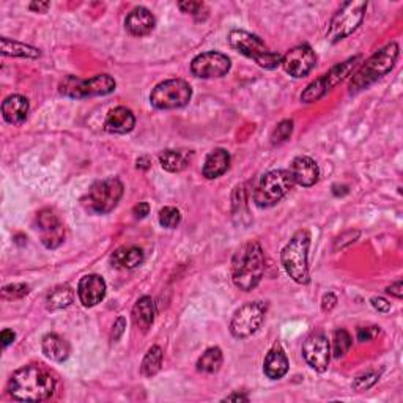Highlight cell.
I'll list each match as a JSON object with an SVG mask.
<instances>
[{
  "label": "cell",
  "instance_id": "4",
  "mask_svg": "<svg viewBox=\"0 0 403 403\" xmlns=\"http://www.w3.org/2000/svg\"><path fill=\"white\" fill-rule=\"evenodd\" d=\"M309 247L311 235L307 230H299L284 247L281 254L282 265L287 274L299 285L309 282Z\"/></svg>",
  "mask_w": 403,
  "mask_h": 403
},
{
  "label": "cell",
  "instance_id": "9",
  "mask_svg": "<svg viewBox=\"0 0 403 403\" xmlns=\"http://www.w3.org/2000/svg\"><path fill=\"white\" fill-rule=\"evenodd\" d=\"M117 82L112 76L98 75L92 79L82 80L76 76H68L60 84V93L68 98H92V97H104L115 90Z\"/></svg>",
  "mask_w": 403,
  "mask_h": 403
},
{
  "label": "cell",
  "instance_id": "20",
  "mask_svg": "<svg viewBox=\"0 0 403 403\" xmlns=\"http://www.w3.org/2000/svg\"><path fill=\"white\" fill-rule=\"evenodd\" d=\"M230 167V155L224 149H216L210 153L203 164V177L208 180L219 178Z\"/></svg>",
  "mask_w": 403,
  "mask_h": 403
},
{
  "label": "cell",
  "instance_id": "23",
  "mask_svg": "<svg viewBox=\"0 0 403 403\" xmlns=\"http://www.w3.org/2000/svg\"><path fill=\"white\" fill-rule=\"evenodd\" d=\"M41 348H43V353L46 355V358H49L50 361H55V362L67 361L71 353L70 343L65 340L63 337L57 335V334H46L45 337H43Z\"/></svg>",
  "mask_w": 403,
  "mask_h": 403
},
{
  "label": "cell",
  "instance_id": "16",
  "mask_svg": "<svg viewBox=\"0 0 403 403\" xmlns=\"http://www.w3.org/2000/svg\"><path fill=\"white\" fill-rule=\"evenodd\" d=\"M77 295L85 307L100 304L106 296V282L98 274L84 276L77 285Z\"/></svg>",
  "mask_w": 403,
  "mask_h": 403
},
{
  "label": "cell",
  "instance_id": "27",
  "mask_svg": "<svg viewBox=\"0 0 403 403\" xmlns=\"http://www.w3.org/2000/svg\"><path fill=\"white\" fill-rule=\"evenodd\" d=\"M72 299H75V291L70 289L68 285H60V287H55L54 290L49 291V295L46 298V307L49 311H58L68 307Z\"/></svg>",
  "mask_w": 403,
  "mask_h": 403
},
{
  "label": "cell",
  "instance_id": "3",
  "mask_svg": "<svg viewBox=\"0 0 403 403\" xmlns=\"http://www.w3.org/2000/svg\"><path fill=\"white\" fill-rule=\"evenodd\" d=\"M399 58V45L397 43H389L383 49L377 50L367 62L364 65L356 75L351 79L350 84V93H358L364 89H367L372 84H375L378 79L386 76L389 72L395 62Z\"/></svg>",
  "mask_w": 403,
  "mask_h": 403
},
{
  "label": "cell",
  "instance_id": "29",
  "mask_svg": "<svg viewBox=\"0 0 403 403\" xmlns=\"http://www.w3.org/2000/svg\"><path fill=\"white\" fill-rule=\"evenodd\" d=\"M2 41V54L4 55H11V57H26V58H38L41 53L36 48L27 46L24 43H18L9 38L0 40Z\"/></svg>",
  "mask_w": 403,
  "mask_h": 403
},
{
  "label": "cell",
  "instance_id": "42",
  "mask_svg": "<svg viewBox=\"0 0 403 403\" xmlns=\"http://www.w3.org/2000/svg\"><path fill=\"white\" fill-rule=\"evenodd\" d=\"M124 328H127V320L123 317L117 318V321L114 323V329H112V340L117 342L122 337V334L124 333Z\"/></svg>",
  "mask_w": 403,
  "mask_h": 403
},
{
  "label": "cell",
  "instance_id": "36",
  "mask_svg": "<svg viewBox=\"0 0 403 403\" xmlns=\"http://www.w3.org/2000/svg\"><path fill=\"white\" fill-rule=\"evenodd\" d=\"M36 221H38L40 230L50 229V227H55V225H58V224H62L60 219L57 217V215H55L54 211L50 210V208L41 210L40 213H38V216H36Z\"/></svg>",
  "mask_w": 403,
  "mask_h": 403
},
{
  "label": "cell",
  "instance_id": "41",
  "mask_svg": "<svg viewBox=\"0 0 403 403\" xmlns=\"http://www.w3.org/2000/svg\"><path fill=\"white\" fill-rule=\"evenodd\" d=\"M370 303H372V306L375 307V309L378 311V312H381V313H387L391 311V303H387L385 298H372L370 299Z\"/></svg>",
  "mask_w": 403,
  "mask_h": 403
},
{
  "label": "cell",
  "instance_id": "35",
  "mask_svg": "<svg viewBox=\"0 0 403 403\" xmlns=\"http://www.w3.org/2000/svg\"><path fill=\"white\" fill-rule=\"evenodd\" d=\"M28 295V287L26 284H13L6 285L2 290V298L9 299V301H14V299H21Z\"/></svg>",
  "mask_w": 403,
  "mask_h": 403
},
{
  "label": "cell",
  "instance_id": "47",
  "mask_svg": "<svg viewBox=\"0 0 403 403\" xmlns=\"http://www.w3.org/2000/svg\"><path fill=\"white\" fill-rule=\"evenodd\" d=\"M50 9L49 2H38V4H31V10L38 11V13H46Z\"/></svg>",
  "mask_w": 403,
  "mask_h": 403
},
{
  "label": "cell",
  "instance_id": "37",
  "mask_svg": "<svg viewBox=\"0 0 403 403\" xmlns=\"http://www.w3.org/2000/svg\"><path fill=\"white\" fill-rule=\"evenodd\" d=\"M380 380V373L378 372H367L364 375L358 377L353 381V389L355 391H367L370 387L377 383Z\"/></svg>",
  "mask_w": 403,
  "mask_h": 403
},
{
  "label": "cell",
  "instance_id": "43",
  "mask_svg": "<svg viewBox=\"0 0 403 403\" xmlns=\"http://www.w3.org/2000/svg\"><path fill=\"white\" fill-rule=\"evenodd\" d=\"M335 304H337V298L334 293H326L323 299H321V309H323L325 312H331L335 307Z\"/></svg>",
  "mask_w": 403,
  "mask_h": 403
},
{
  "label": "cell",
  "instance_id": "26",
  "mask_svg": "<svg viewBox=\"0 0 403 403\" xmlns=\"http://www.w3.org/2000/svg\"><path fill=\"white\" fill-rule=\"evenodd\" d=\"M159 163L161 167L164 171L171 172V173H177L185 171L188 163H189V156L186 151H180V150H164L159 155Z\"/></svg>",
  "mask_w": 403,
  "mask_h": 403
},
{
  "label": "cell",
  "instance_id": "25",
  "mask_svg": "<svg viewBox=\"0 0 403 403\" xmlns=\"http://www.w3.org/2000/svg\"><path fill=\"white\" fill-rule=\"evenodd\" d=\"M145 260V254L141 247L131 246V247H120L112 254L111 263L115 268L122 269H134L141 267Z\"/></svg>",
  "mask_w": 403,
  "mask_h": 403
},
{
  "label": "cell",
  "instance_id": "5",
  "mask_svg": "<svg viewBox=\"0 0 403 403\" xmlns=\"http://www.w3.org/2000/svg\"><path fill=\"white\" fill-rule=\"evenodd\" d=\"M295 185L290 171H271L260 178L254 193V202L260 208H269L279 203Z\"/></svg>",
  "mask_w": 403,
  "mask_h": 403
},
{
  "label": "cell",
  "instance_id": "22",
  "mask_svg": "<svg viewBox=\"0 0 403 403\" xmlns=\"http://www.w3.org/2000/svg\"><path fill=\"white\" fill-rule=\"evenodd\" d=\"M2 114L5 122L10 124L24 123L28 114V101L23 95H11L2 104Z\"/></svg>",
  "mask_w": 403,
  "mask_h": 403
},
{
  "label": "cell",
  "instance_id": "34",
  "mask_svg": "<svg viewBox=\"0 0 403 403\" xmlns=\"http://www.w3.org/2000/svg\"><path fill=\"white\" fill-rule=\"evenodd\" d=\"M291 133H293V122L291 120H284L274 128L273 136H271V141H273L274 145L282 144L285 141H289Z\"/></svg>",
  "mask_w": 403,
  "mask_h": 403
},
{
  "label": "cell",
  "instance_id": "2",
  "mask_svg": "<svg viewBox=\"0 0 403 403\" xmlns=\"http://www.w3.org/2000/svg\"><path fill=\"white\" fill-rule=\"evenodd\" d=\"M265 274V252L257 241L241 246L232 260V279L240 290L251 291Z\"/></svg>",
  "mask_w": 403,
  "mask_h": 403
},
{
  "label": "cell",
  "instance_id": "8",
  "mask_svg": "<svg viewBox=\"0 0 403 403\" xmlns=\"http://www.w3.org/2000/svg\"><path fill=\"white\" fill-rule=\"evenodd\" d=\"M193 98V89L183 79H168L158 84L150 95V102L153 107L161 111H171L189 104Z\"/></svg>",
  "mask_w": 403,
  "mask_h": 403
},
{
  "label": "cell",
  "instance_id": "10",
  "mask_svg": "<svg viewBox=\"0 0 403 403\" xmlns=\"http://www.w3.org/2000/svg\"><path fill=\"white\" fill-rule=\"evenodd\" d=\"M361 55L351 57L348 60L343 63L335 65L331 70H329L326 75L318 77L317 80H313L311 85H307V89L301 93V101L304 102H315L320 98H323L325 95L334 89L337 84H340L343 79L350 76V72L358 67V62H361Z\"/></svg>",
  "mask_w": 403,
  "mask_h": 403
},
{
  "label": "cell",
  "instance_id": "12",
  "mask_svg": "<svg viewBox=\"0 0 403 403\" xmlns=\"http://www.w3.org/2000/svg\"><path fill=\"white\" fill-rule=\"evenodd\" d=\"M232 62L225 54L216 53V50H208L197 55L193 63H190V71L193 75L202 79H215L222 77L230 71Z\"/></svg>",
  "mask_w": 403,
  "mask_h": 403
},
{
  "label": "cell",
  "instance_id": "21",
  "mask_svg": "<svg viewBox=\"0 0 403 403\" xmlns=\"http://www.w3.org/2000/svg\"><path fill=\"white\" fill-rule=\"evenodd\" d=\"M263 372L269 380H281L289 372L287 355L284 353V350L279 345L268 351L265 362H263Z\"/></svg>",
  "mask_w": 403,
  "mask_h": 403
},
{
  "label": "cell",
  "instance_id": "18",
  "mask_svg": "<svg viewBox=\"0 0 403 403\" xmlns=\"http://www.w3.org/2000/svg\"><path fill=\"white\" fill-rule=\"evenodd\" d=\"M136 127V117L129 109L119 106L107 114L104 129L111 134H127Z\"/></svg>",
  "mask_w": 403,
  "mask_h": 403
},
{
  "label": "cell",
  "instance_id": "38",
  "mask_svg": "<svg viewBox=\"0 0 403 403\" xmlns=\"http://www.w3.org/2000/svg\"><path fill=\"white\" fill-rule=\"evenodd\" d=\"M257 63L260 65L262 68L274 70V68L279 67V65H282V55L277 54V53H273V50H268L265 55H262L259 58Z\"/></svg>",
  "mask_w": 403,
  "mask_h": 403
},
{
  "label": "cell",
  "instance_id": "13",
  "mask_svg": "<svg viewBox=\"0 0 403 403\" xmlns=\"http://www.w3.org/2000/svg\"><path fill=\"white\" fill-rule=\"evenodd\" d=\"M303 356L306 362L313 370L325 372L328 369L329 358H331V347L325 334L313 333L303 343Z\"/></svg>",
  "mask_w": 403,
  "mask_h": 403
},
{
  "label": "cell",
  "instance_id": "14",
  "mask_svg": "<svg viewBox=\"0 0 403 403\" xmlns=\"http://www.w3.org/2000/svg\"><path fill=\"white\" fill-rule=\"evenodd\" d=\"M317 57L311 46L301 45L290 49L282 57V67L293 77H306L313 70Z\"/></svg>",
  "mask_w": 403,
  "mask_h": 403
},
{
  "label": "cell",
  "instance_id": "40",
  "mask_svg": "<svg viewBox=\"0 0 403 403\" xmlns=\"http://www.w3.org/2000/svg\"><path fill=\"white\" fill-rule=\"evenodd\" d=\"M178 9L183 13H190V14H197L202 9H203V4L202 2H180L178 4Z\"/></svg>",
  "mask_w": 403,
  "mask_h": 403
},
{
  "label": "cell",
  "instance_id": "30",
  "mask_svg": "<svg viewBox=\"0 0 403 403\" xmlns=\"http://www.w3.org/2000/svg\"><path fill=\"white\" fill-rule=\"evenodd\" d=\"M161 365H163V350H161V347L155 345L146 351V355L144 358L141 367L142 375L146 378L155 377L161 370Z\"/></svg>",
  "mask_w": 403,
  "mask_h": 403
},
{
  "label": "cell",
  "instance_id": "45",
  "mask_svg": "<svg viewBox=\"0 0 403 403\" xmlns=\"http://www.w3.org/2000/svg\"><path fill=\"white\" fill-rule=\"evenodd\" d=\"M386 291L389 293L391 296L397 298V299H402V296H403V284H402V281H397V282H394L392 285H389V287L386 289Z\"/></svg>",
  "mask_w": 403,
  "mask_h": 403
},
{
  "label": "cell",
  "instance_id": "24",
  "mask_svg": "<svg viewBox=\"0 0 403 403\" xmlns=\"http://www.w3.org/2000/svg\"><path fill=\"white\" fill-rule=\"evenodd\" d=\"M156 317V306L150 296H142L137 299V303L133 307V318L136 326L142 333H146L151 328L153 321Z\"/></svg>",
  "mask_w": 403,
  "mask_h": 403
},
{
  "label": "cell",
  "instance_id": "1",
  "mask_svg": "<svg viewBox=\"0 0 403 403\" xmlns=\"http://www.w3.org/2000/svg\"><path fill=\"white\" fill-rule=\"evenodd\" d=\"M13 399L21 402H43L53 397L55 378L40 364H31L16 370L9 381Z\"/></svg>",
  "mask_w": 403,
  "mask_h": 403
},
{
  "label": "cell",
  "instance_id": "39",
  "mask_svg": "<svg viewBox=\"0 0 403 403\" xmlns=\"http://www.w3.org/2000/svg\"><path fill=\"white\" fill-rule=\"evenodd\" d=\"M380 329L377 326H367V328H358V340L359 342H369L375 339Z\"/></svg>",
  "mask_w": 403,
  "mask_h": 403
},
{
  "label": "cell",
  "instance_id": "6",
  "mask_svg": "<svg viewBox=\"0 0 403 403\" xmlns=\"http://www.w3.org/2000/svg\"><path fill=\"white\" fill-rule=\"evenodd\" d=\"M123 197V183L119 178H106L93 183L84 197V207L95 215L112 211Z\"/></svg>",
  "mask_w": 403,
  "mask_h": 403
},
{
  "label": "cell",
  "instance_id": "11",
  "mask_svg": "<svg viewBox=\"0 0 403 403\" xmlns=\"http://www.w3.org/2000/svg\"><path fill=\"white\" fill-rule=\"evenodd\" d=\"M267 315V304L252 301L241 306L230 321V333L237 339H247L259 331Z\"/></svg>",
  "mask_w": 403,
  "mask_h": 403
},
{
  "label": "cell",
  "instance_id": "49",
  "mask_svg": "<svg viewBox=\"0 0 403 403\" xmlns=\"http://www.w3.org/2000/svg\"><path fill=\"white\" fill-rule=\"evenodd\" d=\"M150 164H151V161L145 156L137 159V168H144V171H146V168L150 167Z\"/></svg>",
  "mask_w": 403,
  "mask_h": 403
},
{
  "label": "cell",
  "instance_id": "44",
  "mask_svg": "<svg viewBox=\"0 0 403 403\" xmlns=\"http://www.w3.org/2000/svg\"><path fill=\"white\" fill-rule=\"evenodd\" d=\"M133 213L137 219H144L150 215V205L146 202H141L139 205H136Z\"/></svg>",
  "mask_w": 403,
  "mask_h": 403
},
{
  "label": "cell",
  "instance_id": "31",
  "mask_svg": "<svg viewBox=\"0 0 403 403\" xmlns=\"http://www.w3.org/2000/svg\"><path fill=\"white\" fill-rule=\"evenodd\" d=\"M40 232H41V243L45 245L48 249H57L65 240V229L62 224L50 227V229L40 230Z\"/></svg>",
  "mask_w": 403,
  "mask_h": 403
},
{
  "label": "cell",
  "instance_id": "15",
  "mask_svg": "<svg viewBox=\"0 0 403 403\" xmlns=\"http://www.w3.org/2000/svg\"><path fill=\"white\" fill-rule=\"evenodd\" d=\"M229 41L233 49H237L240 54H243L249 58H254L255 62L269 50L265 43L262 41V38L246 31H232L229 35Z\"/></svg>",
  "mask_w": 403,
  "mask_h": 403
},
{
  "label": "cell",
  "instance_id": "28",
  "mask_svg": "<svg viewBox=\"0 0 403 403\" xmlns=\"http://www.w3.org/2000/svg\"><path fill=\"white\" fill-rule=\"evenodd\" d=\"M222 361L224 356L221 348L211 347L199 358V361H197V370L203 373H216L221 369Z\"/></svg>",
  "mask_w": 403,
  "mask_h": 403
},
{
  "label": "cell",
  "instance_id": "32",
  "mask_svg": "<svg viewBox=\"0 0 403 403\" xmlns=\"http://www.w3.org/2000/svg\"><path fill=\"white\" fill-rule=\"evenodd\" d=\"M351 335L345 329H337L334 333V340H333V351L335 358H343L345 356L350 348H351Z\"/></svg>",
  "mask_w": 403,
  "mask_h": 403
},
{
  "label": "cell",
  "instance_id": "7",
  "mask_svg": "<svg viewBox=\"0 0 403 403\" xmlns=\"http://www.w3.org/2000/svg\"><path fill=\"white\" fill-rule=\"evenodd\" d=\"M365 10H367V2L358 0V2H348L334 14L331 24L326 32V40L329 43H339L345 40L353 32H356L359 26L362 24Z\"/></svg>",
  "mask_w": 403,
  "mask_h": 403
},
{
  "label": "cell",
  "instance_id": "19",
  "mask_svg": "<svg viewBox=\"0 0 403 403\" xmlns=\"http://www.w3.org/2000/svg\"><path fill=\"white\" fill-rule=\"evenodd\" d=\"M155 26H156L155 16H153L150 10L144 9V6H137V9H134L128 14L127 21H124L127 31L134 36H145L151 33Z\"/></svg>",
  "mask_w": 403,
  "mask_h": 403
},
{
  "label": "cell",
  "instance_id": "46",
  "mask_svg": "<svg viewBox=\"0 0 403 403\" xmlns=\"http://www.w3.org/2000/svg\"><path fill=\"white\" fill-rule=\"evenodd\" d=\"M14 337H16V334H14L11 329H4L2 334H0V339H2L4 348H6V347L10 345V343L14 342Z\"/></svg>",
  "mask_w": 403,
  "mask_h": 403
},
{
  "label": "cell",
  "instance_id": "48",
  "mask_svg": "<svg viewBox=\"0 0 403 403\" xmlns=\"http://www.w3.org/2000/svg\"><path fill=\"white\" fill-rule=\"evenodd\" d=\"M224 400L225 402H247L249 397L245 394H232V395H229V397H225Z\"/></svg>",
  "mask_w": 403,
  "mask_h": 403
},
{
  "label": "cell",
  "instance_id": "33",
  "mask_svg": "<svg viewBox=\"0 0 403 403\" xmlns=\"http://www.w3.org/2000/svg\"><path fill=\"white\" fill-rule=\"evenodd\" d=\"M181 222V213L178 208L175 207H164L159 211V224L164 229H175Z\"/></svg>",
  "mask_w": 403,
  "mask_h": 403
},
{
  "label": "cell",
  "instance_id": "17",
  "mask_svg": "<svg viewBox=\"0 0 403 403\" xmlns=\"http://www.w3.org/2000/svg\"><path fill=\"white\" fill-rule=\"evenodd\" d=\"M293 181L303 188H311L320 178V168L317 163L309 156H298L290 166Z\"/></svg>",
  "mask_w": 403,
  "mask_h": 403
}]
</instances>
